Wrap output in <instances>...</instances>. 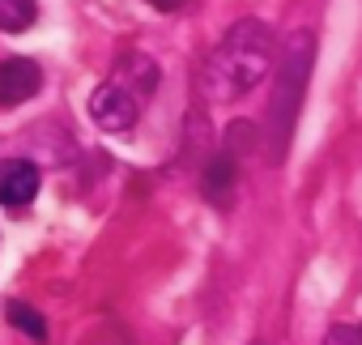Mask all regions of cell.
<instances>
[{
  "instance_id": "cell-1",
  "label": "cell",
  "mask_w": 362,
  "mask_h": 345,
  "mask_svg": "<svg viewBox=\"0 0 362 345\" xmlns=\"http://www.w3.org/2000/svg\"><path fill=\"white\" fill-rule=\"evenodd\" d=\"M269 69H273V30L256 18H243L209 52L201 69V94L218 107L239 103L269 77Z\"/></svg>"
},
{
  "instance_id": "cell-2",
  "label": "cell",
  "mask_w": 362,
  "mask_h": 345,
  "mask_svg": "<svg viewBox=\"0 0 362 345\" xmlns=\"http://www.w3.org/2000/svg\"><path fill=\"white\" fill-rule=\"evenodd\" d=\"M158 90V64L149 56H124L111 81L90 94V115L103 132H128L141 115V103Z\"/></svg>"
},
{
  "instance_id": "cell-3",
  "label": "cell",
  "mask_w": 362,
  "mask_h": 345,
  "mask_svg": "<svg viewBox=\"0 0 362 345\" xmlns=\"http://www.w3.org/2000/svg\"><path fill=\"white\" fill-rule=\"evenodd\" d=\"M307 73H311V35H294V43L286 47V60H281V73H277V94H273V162L286 158V145H290V132H294V115H298V103H303V86H307Z\"/></svg>"
},
{
  "instance_id": "cell-4",
  "label": "cell",
  "mask_w": 362,
  "mask_h": 345,
  "mask_svg": "<svg viewBox=\"0 0 362 345\" xmlns=\"http://www.w3.org/2000/svg\"><path fill=\"white\" fill-rule=\"evenodd\" d=\"M39 166L30 158H9V162H0V205L5 209H22L39 197Z\"/></svg>"
},
{
  "instance_id": "cell-5",
  "label": "cell",
  "mask_w": 362,
  "mask_h": 345,
  "mask_svg": "<svg viewBox=\"0 0 362 345\" xmlns=\"http://www.w3.org/2000/svg\"><path fill=\"white\" fill-rule=\"evenodd\" d=\"M43 90V69L26 56L0 60V107H18Z\"/></svg>"
},
{
  "instance_id": "cell-6",
  "label": "cell",
  "mask_w": 362,
  "mask_h": 345,
  "mask_svg": "<svg viewBox=\"0 0 362 345\" xmlns=\"http://www.w3.org/2000/svg\"><path fill=\"white\" fill-rule=\"evenodd\" d=\"M235 175H239V166H235V153H218L209 166H205V175H201V192L209 205H230L235 197Z\"/></svg>"
},
{
  "instance_id": "cell-7",
  "label": "cell",
  "mask_w": 362,
  "mask_h": 345,
  "mask_svg": "<svg viewBox=\"0 0 362 345\" xmlns=\"http://www.w3.org/2000/svg\"><path fill=\"white\" fill-rule=\"evenodd\" d=\"M35 18H39V0H0V30L5 35L30 30Z\"/></svg>"
},
{
  "instance_id": "cell-8",
  "label": "cell",
  "mask_w": 362,
  "mask_h": 345,
  "mask_svg": "<svg viewBox=\"0 0 362 345\" xmlns=\"http://www.w3.org/2000/svg\"><path fill=\"white\" fill-rule=\"evenodd\" d=\"M5 311H9V324H13L18 332H26L30 341H47V320H43L35 307H26V303H9Z\"/></svg>"
},
{
  "instance_id": "cell-9",
  "label": "cell",
  "mask_w": 362,
  "mask_h": 345,
  "mask_svg": "<svg viewBox=\"0 0 362 345\" xmlns=\"http://www.w3.org/2000/svg\"><path fill=\"white\" fill-rule=\"evenodd\" d=\"M324 345H362V332L354 324H332L324 332Z\"/></svg>"
},
{
  "instance_id": "cell-10",
  "label": "cell",
  "mask_w": 362,
  "mask_h": 345,
  "mask_svg": "<svg viewBox=\"0 0 362 345\" xmlns=\"http://www.w3.org/2000/svg\"><path fill=\"white\" fill-rule=\"evenodd\" d=\"M149 5H153V9H162V13H175V9H184L188 0H149Z\"/></svg>"
},
{
  "instance_id": "cell-11",
  "label": "cell",
  "mask_w": 362,
  "mask_h": 345,
  "mask_svg": "<svg viewBox=\"0 0 362 345\" xmlns=\"http://www.w3.org/2000/svg\"><path fill=\"white\" fill-rule=\"evenodd\" d=\"M358 332H362V328H358Z\"/></svg>"
}]
</instances>
